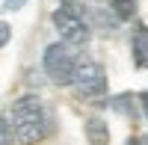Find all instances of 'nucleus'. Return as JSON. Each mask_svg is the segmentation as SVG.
Returning a JSON list of instances; mask_svg holds the SVG:
<instances>
[{
    "label": "nucleus",
    "mask_w": 148,
    "mask_h": 145,
    "mask_svg": "<svg viewBox=\"0 0 148 145\" xmlns=\"http://www.w3.org/2000/svg\"><path fill=\"white\" fill-rule=\"evenodd\" d=\"M9 122L15 127V139L21 145H33L47 133V113L36 95H21L9 110Z\"/></svg>",
    "instance_id": "obj_1"
},
{
    "label": "nucleus",
    "mask_w": 148,
    "mask_h": 145,
    "mask_svg": "<svg viewBox=\"0 0 148 145\" xmlns=\"http://www.w3.org/2000/svg\"><path fill=\"white\" fill-rule=\"evenodd\" d=\"M53 27H56V33H59V39H62L68 47L74 44H86L89 42V33H92V27H89V18H86V9L74 0V3H62L56 12H53Z\"/></svg>",
    "instance_id": "obj_2"
},
{
    "label": "nucleus",
    "mask_w": 148,
    "mask_h": 145,
    "mask_svg": "<svg viewBox=\"0 0 148 145\" xmlns=\"http://www.w3.org/2000/svg\"><path fill=\"white\" fill-rule=\"evenodd\" d=\"M42 65H45V74L51 77V83H56V86H71V83H74L77 59H74V53L68 51L65 42L47 44L45 53H42Z\"/></svg>",
    "instance_id": "obj_3"
},
{
    "label": "nucleus",
    "mask_w": 148,
    "mask_h": 145,
    "mask_svg": "<svg viewBox=\"0 0 148 145\" xmlns=\"http://www.w3.org/2000/svg\"><path fill=\"white\" fill-rule=\"evenodd\" d=\"M74 89H77L80 98H101L107 95V74H104V65L95 62L89 56H80L77 59V68H74Z\"/></svg>",
    "instance_id": "obj_4"
},
{
    "label": "nucleus",
    "mask_w": 148,
    "mask_h": 145,
    "mask_svg": "<svg viewBox=\"0 0 148 145\" xmlns=\"http://www.w3.org/2000/svg\"><path fill=\"white\" fill-rule=\"evenodd\" d=\"M86 139H89V145H110V127L104 118H86Z\"/></svg>",
    "instance_id": "obj_5"
},
{
    "label": "nucleus",
    "mask_w": 148,
    "mask_h": 145,
    "mask_svg": "<svg viewBox=\"0 0 148 145\" xmlns=\"http://www.w3.org/2000/svg\"><path fill=\"white\" fill-rule=\"evenodd\" d=\"M133 62L139 68H148V27L133 30Z\"/></svg>",
    "instance_id": "obj_6"
},
{
    "label": "nucleus",
    "mask_w": 148,
    "mask_h": 145,
    "mask_svg": "<svg viewBox=\"0 0 148 145\" xmlns=\"http://www.w3.org/2000/svg\"><path fill=\"white\" fill-rule=\"evenodd\" d=\"M86 15H89V24H95V27H101L104 33H113L119 18L113 15V12H104V9H86Z\"/></svg>",
    "instance_id": "obj_7"
},
{
    "label": "nucleus",
    "mask_w": 148,
    "mask_h": 145,
    "mask_svg": "<svg viewBox=\"0 0 148 145\" xmlns=\"http://www.w3.org/2000/svg\"><path fill=\"white\" fill-rule=\"evenodd\" d=\"M110 12L119 18V21H130L136 18V0H107Z\"/></svg>",
    "instance_id": "obj_8"
},
{
    "label": "nucleus",
    "mask_w": 148,
    "mask_h": 145,
    "mask_svg": "<svg viewBox=\"0 0 148 145\" xmlns=\"http://www.w3.org/2000/svg\"><path fill=\"white\" fill-rule=\"evenodd\" d=\"M15 142V127L6 116H0V145H12Z\"/></svg>",
    "instance_id": "obj_9"
},
{
    "label": "nucleus",
    "mask_w": 148,
    "mask_h": 145,
    "mask_svg": "<svg viewBox=\"0 0 148 145\" xmlns=\"http://www.w3.org/2000/svg\"><path fill=\"white\" fill-rule=\"evenodd\" d=\"M130 104H133V98H130V95H119V98L113 101V107H116L119 113H130Z\"/></svg>",
    "instance_id": "obj_10"
},
{
    "label": "nucleus",
    "mask_w": 148,
    "mask_h": 145,
    "mask_svg": "<svg viewBox=\"0 0 148 145\" xmlns=\"http://www.w3.org/2000/svg\"><path fill=\"white\" fill-rule=\"evenodd\" d=\"M9 39H12V27H9L6 21H0V47H3Z\"/></svg>",
    "instance_id": "obj_11"
},
{
    "label": "nucleus",
    "mask_w": 148,
    "mask_h": 145,
    "mask_svg": "<svg viewBox=\"0 0 148 145\" xmlns=\"http://www.w3.org/2000/svg\"><path fill=\"white\" fill-rule=\"evenodd\" d=\"M24 3H27V0H6V3H3V9H6V12H15V9H21Z\"/></svg>",
    "instance_id": "obj_12"
},
{
    "label": "nucleus",
    "mask_w": 148,
    "mask_h": 145,
    "mask_svg": "<svg viewBox=\"0 0 148 145\" xmlns=\"http://www.w3.org/2000/svg\"><path fill=\"white\" fill-rule=\"evenodd\" d=\"M139 104H142V110L148 113V92H142V95H139Z\"/></svg>",
    "instance_id": "obj_13"
},
{
    "label": "nucleus",
    "mask_w": 148,
    "mask_h": 145,
    "mask_svg": "<svg viewBox=\"0 0 148 145\" xmlns=\"http://www.w3.org/2000/svg\"><path fill=\"white\" fill-rule=\"evenodd\" d=\"M127 145H142V142H139V139H130V142H127Z\"/></svg>",
    "instance_id": "obj_14"
},
{
    "label": "nucleus",
    "mask_w": 148,
    "mask_h": 145,
    "mask_svg": "<svg viewBox=\"0 0 148 145\" xmlns=\"http://www.w3.org/2000/svg\"><path fill=\"white\" fill-rule=\"evenodd\" d=\"M62 3H74V0H62Z\"/></svg>",
    "instance_id": "obj_15"
}]
</instances>
